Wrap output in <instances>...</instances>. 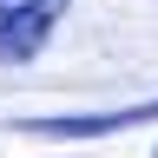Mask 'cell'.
<instances>
[{
  "mask_svg": "<svg viewBox=\"0 0 158 158\" xmlns=\"http://www.w3.org/2000/svg\"><path fill=\"white\" fill-rule=\"evenodd\" d=\"M66 0H0V66H27L53 40Z\"/></svg>",
  "mask_w": 158,
  "mask_h": 158,
  "instance_id": "6da1fadb",
  "label": "cell"
},
{
  "mask_svg": "<svg viewBox=\"0 0 158 158\" xmlns=\"http://www.w3.org/2000/svg\"><path fill=\"white\" fill-rule=\"evenodd\" d=\"M158 118V99H145V106L132 112H86V118H33V132H53V138H106L118 125H152Z\"/></svg>",
  "mask_w": 158,
  "mask_h": 158,
  "instance_id": "7a4b0ae2",
  "label": "cell"
}]
</instances>
